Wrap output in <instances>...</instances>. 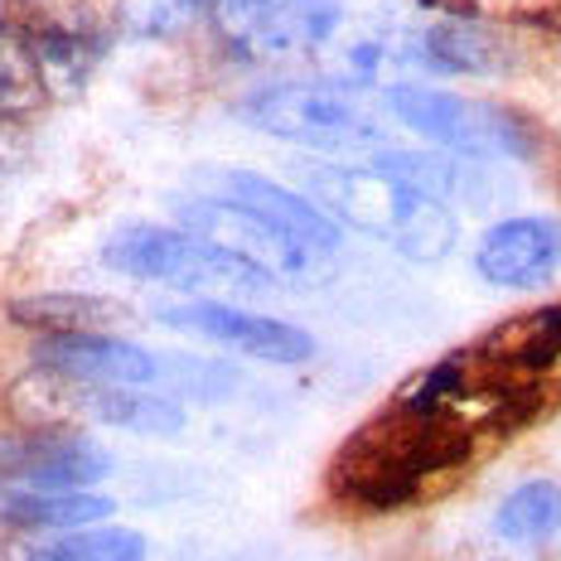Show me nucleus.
<instances>
[{
    "label": "nucleus",
    "instance_id": "nucleus-1",
    "mask_svg": "<svg viewBox=\"0 0 561 561\" xmlns=\"http://www.w3.org/2000/svg\"><path fill=\"white\" fill-rule=\"evenodd\" d=\"M484 436L460 421L421 416L392 402L382 416L358 426L330 465L339 499L358 508H397L431 489L455 484V474L479 455Z\"/></svg>",
    "mask_w": 561,
    "mask_h": 561
},
{
    "label": "nucleus",
    "instance_id": "nucleus-2",
    "mask_svg": "<svg viewBox=\"0 0 561 561\" xmlns=\"http://www.w3.org/2000/svg\"><path fill=\"white\" fill-rule=\"evenodd\" d=\"M306 198L324 208L339 228L388 242L407 262H446L460 242V218L446 198H431L416 184L368 165H306Z\"/></svg>",
    "mask_w": 561,
    "mask_h": 561
},
{
    "label": "nucleus",
    "instance_id": "nucleus-3",
    "mask_svg": "<svg viewBox=\"0 0 561 561\" xmlns=\"http://www.w3.org/2000/svg\"><path fill=\"white\" fill-rule=\"evenodd\" d=\"M238 122L252 131L306 146L320 156H354V150H382L388 126L373 112L364 88L348 78H286L266 83L238 102Z\"/></svg>",
    "mask_w": 561,
    "mask_h": 561
},
{
    "label": "nucleus",
    "instance_id": "nucleus-4",
    "mask_svg": "<svg viewBox=\"0 0 561 561\" xmlns=\"http://www.w3.org/2000/svg\"><path fill=\"white\" fill-rule=\"evenodd\" d=\"M102 266L116 276L184 290V296H262V290L276 286L272 276L248 266L242 256L194 238L190 228H165V224L116 228L102 242Z\"/></svg>",
    "mask_w": 561,
    "mask_h": 561
},
{
    "label": "nucleus",
    "instance_id": "nucleus-5",
    "mask_svg": "<svg viewBox=\"0 0 561 561\" xmlns=\"http://www.w3.org/2000/svg\"><path fill=\"white\" fill-rule=\"evenodd\" d=\"M470 354L513 431L561 407V306L513 314Z\"/></svg>",
    "mask_w": 561,
    "mask_h": 561
},
{
    "label": "nucleus",
    "instance_id": "nucleus-6",
    "mask_svg": "<svg viewBox=\"0 0 561 561\" xmlns=\"http://www.w3.org/2000/svg\"><path fill=\"white\" fill-rule=\"evenodd\" d=\"M382 107L397 126L416 131L436 150H455L470 160H528L533 156V131L513 112L494 102L460 98L446 88L426 83H392L382 88Z\"/></svg>",
    "mask_w": 561,
    "mask_h": 561
},
{
    "label": "nucleus",
    "instance_id": "nucleus-7",
    "mask_svg": "<svg viewBox=\"0 0 561 561\" xmlns=\"http://www.w3.org/2000/svg\"><path fill=\"white\" fill-rule=\"evenodd\" d=\"M174 218H180V228H190L194 238L214 242V248L242 256L256 272H266L276 286H286V280L290 286H306V280H314L334 262V256H324V252L306 248L300 238H290L286 228H276L272 218H262L256 208L232 204V198L208 194V190L174 198Z\"/></svg>",
    "mask_w": 561,
    "mask_h": 561
},
{
    "label": "nucleus",
    "instance_id": "nucleus-8",
    "mask_svg": "<svg viewBox=\"0 0 561 561\" xmlns=\"http://www.w3.org/2000/svg\"><path fill=\"white\" fill-rule=\"evenodd\" d=\"M156 320L180 334L232 348V354H242V358H256V364H272V368H296V364H310L314 358L310 330H300V324H290V320H276V314L242 310L218 296H194V300H180V306H160Z\"/></svg>",
    "mask_w": 561,
    "mask_h": 561
},
{
    "label": "nucleus",
    "instance_id": "nucleus-9",
    "mask_svg": "<svg viewBox=\"0 0 561 561\" xmlns=\"http://www.w3.org/2000/svg\"><path fill=\"white\" fill-rule=\"evenodd\" d=\"M112 455L83 431H30L0 436V499L54 494V489H98Z\"/></svg>",
    "mask_w": 561,
    "mask_h": 561
},
{
    "label": "nucleus",
    "instance_id": "nucleus-10",
    "mask_svg": "<svg viewBox=\"0 0 561 561\" xmlns=\"http://www.w3.org/2000/svg\"><path fill=\"white\" fill-rule=\"evenodd\" d=\"M34 368L64 382H112V388H165L170 358L146 344L102 330H68L34 339Z\"/></svg>",
    "mask_w": 561,
    "mask_h": 561
},
{
    "label": "nucleus",
    "instance_id": "nucleus-11",
    "mask_svg": "<svg viewBox=\"0 0 561 561\" xmlns=\"http://www.w3.org/2000/svg\"><path fill=\"white\" fill-rule=\"evenodd\" d=\"M474 272L499 290H533L552 280L561 272V218L518 214L494 224L474 248Z\"/></svg>",
    "mask_w": 561,
    "mask_h": 561
},
{
    "label": "nucleus",
    "instance_id": "nucleus-12",
    "mask_svg": "<svg viewBox=\"0 0 561 561\" xmlns=\"http://www.w3.org/2000/svg\"><path fill=\"white\" fill-rule=\"evenodd\" d=\"M344 30V5L339 0H272L262 5L248 25H238L228 34L232 54L238 58H300L314 54Z\"/></svg>",
    "mask_w": 561,
    "mask_h": 561
},
{
    "label": "nucleus",
    "instance_id": "nucleus-13",
    "mask_svg": "<svg viewBox=\"0 0 561 561\" xmlns=\"http://www.w3.org/2000/svg\"><path fill=\"white\" fill-rule=\"evenodd\" d=\"M204 190L224 194V198H232V204L256 208L262 218H272L276 228H286L290 238H300L306 248L324 252V256H339V248H344V228H339L314 198L286 190V184L266 180V174H256V170H208Z\"/></svg>",
    "mask_w": 561,
    "mask_h": 561
},
{
    "label": "nucleus",
    "instance_id": "nucleus-14",
    "mask_svg": "<svg viewBox=\"0 0 561 561\" xmlns=\"http://www.w3.org/2000/svg\"><path fill=\"white\" fill-rule=\"evenodd\" d=\"M64 382V378H58ZM73 412H83L98 426L136 431V436H180L184 407L180 397L156 388H112V382H64Z\"/></svg>",
    "mask_w": 561,
    "mask_h": 561
},
{
    "label": "nucleus",
    "instance_id": "nucleus-15",
    "mask_svg": "<svg viewBox=\"0 0 561 561\" xmlns=\"http://www.w3.org/2000/svg\"><path fill=\"white\" fill-rule=\"evenodd\" d=\"M373 165L397 174V180L416 184V190H426L431 198H484V170H479V160L470 156H455V150H373Z\"/></svg>",
    "mask_w": 561,
    "mask_h": 561
},
{
    "label": "nucleus",
    "instance_id": "nucleus-16",
    "mask_svg": "<svg viewBox=\"0 0 561 561\" xmlns=\"http://www.w3.org/2000/svg\"><path fill=\"white\" fill-rule=\"evenodd\" d=\"M10 561H146V537L122 523H88L68 533H39L10 547Z\"/></svg>",
    "mask_w": 561,
    "mask_h": 561
},
{
    "label": "nucleus",
    "instance_id": "nucleus-17",
    "mask_svg": "<svg viewBox=\"0 0 561 561\" xmlns=\"http://www.w3.org/2000/svg\"><path fill=\"white\" fill-rule=\"evenodd\" d=\"M116 504L98 489H54V494H10L0 499V523L25 533H68L88 523H107Z\"/></svg>",
    "mask_w": 561,
    "mask_h": 561
},
{
    "label": "nucleus",
    "instance_id": "nucleus-18",
    "mask_svg": "<svg viewBox=\"0 0 561 561\" xmlns=\"http://www.w3.org/2000/svg\"><path fill=\"white\" fill-rule=\"evenodd\" d=\"M494 533L508 547H542L561 533V484L557 479H528L508 489L494 508Z\"/></svg>",
    "mask_w": 561,
    "mask_h": 561
},
{
    "label": "nucleus",
    "instance_id": "nucleus-19",
    "mask_svg": "<svg viewBox=\"0 0 561 561\" xmlns=\"http://www.w3.org/2000/svg\"><path fill=\"white\" fill-rule=\"evenodd\" d=\"M44 102H49V83L34 54V34L0 20V116H30Z\"/></svg>",
    "mask_w": 561,
    "mask_h": 561
},
{
    "label": "nucleus",
    "instance_id": "nucleus-20",
    "mask_svg": "<svg viewBox=\"0 0 561 561\" xmlns=\"http://www.w3.org/2000/svg\"><path fill=\"white\" fill-rule=\"evenodd\" d=\"M122 306L102 296H78V290H49V296H25L10 306V320L39 334H68V330H102L112 324Z\"/></svg>",
    "mask_w": 561,
    "mask_h": 561
},
{
    "label": "nucleus",
    "instance_id": "nucleus-21",
    "mask_svg": "<svg viewBox=\"0 0 561 561\" xmlns=\"http://www.w3.org/2000/svg\"><path fill=\"white\" fill-rule=\"evenodd\" d=\"M34 34V54H39L44 68V83H49V98H68V92L83 88V78L92 73V44L83 34H68V30H30Z\"/></svg>",
    "mask_w": 561,
    "mask_h": 561
},
{
    "label": "nucleus",
    "instance_id": "nucleus-22",
    "mask_svg": "<svg viewBox=\"0 0 561 561\" xmlns=\"http://www.w3.org/2000/svg\"><path fill=\"white\" fill-rule=\"evenodd\" d=\"M198 0H122V30L136 39H165L198 15Z\"/></svg>",
    "mask_w": 561,
    "mask_h": 561
},
{
    "label": "nucleus",
    "instance_id": "nucleus-23",
    "mask_svg": "<svg viewBox=\"0 0 561 561\" xmlns=\"http://www.w3.org/2000/svg\"><path fill=\"white\" fill-rule=\"evenodd\" d=\"M262 5H272V0H208V10H214V20H218V30H224V39L238 25H248V20L256 15Z\"/></svg>",
    "mask_w": 561,
    "mask_h": 561
},
{
    "label": "nucleus",
    "instance_id": "nucleus-24",
    "mask_svg": "<svg viewBox=\"0 0 561 561\" xmlns=\"http://www.w3.org/2000/svg\"><path fill=\"white\" fill-rule=\"evenodd\" d=\"M0 20H5V15H0Z\"/></svg>",
    "mask_w": 561,
    "mask_h": 561
}]
</instances>
